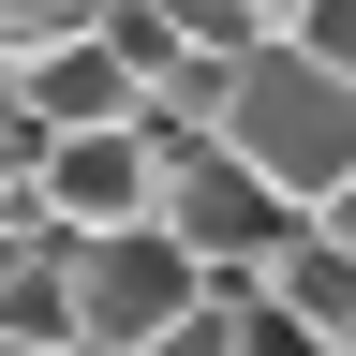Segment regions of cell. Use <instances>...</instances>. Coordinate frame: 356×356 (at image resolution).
I'll return each instance as SVG.
<instances>
[{
	"mask_svg": "<svg viewBox=\"0 0 356 356\" xmlns=\"http://www.w3.org/2000/svg\"><path fill=\"white\" fill-rule=\"evenodd\" d=\"M312 238H327V252H341V267H356V193H341V208H327V222H312Z\"/></svg>",
	"mask_w": 356,
	"mask_h": 356,
	"instance_id": "9c48e42d",
	"label": "cell"
},
{
	"mask_svg": "<svg viewBox=\"0 0 356 356\" xmlns=\"http://www.w3.org/2000/svg\"><path fill=\"white\" fill-rule=\"evenodd\" d=\"M163 134L149 119H119V134H60V149H44V178H30V222L60 252H89V238H149L163 222Z\"/></svg>",
	"mask_w": 356,
	"mask_h": 356,
	"instance_id": "7a4b0ae2",
	"label": "cell"
},
{
	"mask_svg": "<svg viewBox=\"0 0 356 356\" xmlns=\"http://www.w3.org/2000/svg\"><path fill=\"white\" fill-rule=\"evenodd\" d=\"M60 282H74V356H149V341H178V327L208 312L193 252H178L163 222H149V238H89Z\"/></svg>",
	"mask_w": 356,
	"mask_h": 356,
	"instance_id": "277c9868",
	"label": "cell"
},
{
	"mask_svg": "<svg viewBox=\"0 0 356 356\" xmlns=\"http://www.w3.org/2000/svg\"><path fill=\"white\" fill-rule=\"evenodd\" d=\"M208 149L238 163L252 193H282L297 222H327V208L356 193V89L312 74L297 44H282V60H252L238 89H222V134H208Z\"/></svg>",
	"mask_w": 356,
	"mask_h": 356,
	"instance_id": "6da1fadb",
	"label": "cell"
},
{
	"mask_svg": "<svg viewBox=\"0 0 356 356\" xmlns=\"http://www.w3.org/2000/svg\"><path fill=\"white\" fill-rule=\"evenodd\" d=\"M163 238L193 252V282H208V297H252L267 267L297 252V208H282V193H252L222 149H178V163H163Z\"/></svg>",
	"mask_w": 356,
	"mask_h": 356,
	"instance_id": "3957f363",
	"label": "cell"
},
{
	"mask_svg": "<svg viewBox=\"0 0 356 356\" xmlns=\"http://www.w3.org/2000/svg\"><path fill=\"white\" fill-rule=\"evenodd\" d=\"M267 312H282V327L312 341V356H356V267L327 252V238H312V222H297V252L282 267H267V282H252Z\"/></svg>",
	"mask_w": 356,
	"mask_h": 356,
	"instance_id": "5b68a950",
	"label": "cell"
},
{
	"mask_svg": "<svg viewBox=\"0 0 356 356\" xmlns=\"http://www.w3.org/2000/svg\"><path fill=\"white\" fill-rule=\"evenodd\" d=\"M297 60L356 89V0H297Z\"/></svg>",
	"mask_w": 356,
	"mask_h": 356,
	"instance_id": "8992f818",
	"label": "cell"
},
{
	"mask_svg": "<svg viewBox=\"0 0 356 356\" xmlns=\"http://www.w3.org/2000/svg\"><path fill=\"white\" fill-rule=\"evenodd\" d=\"M0 89H15V60H0Z\"/></svg>",
	"mask_w": 356,
	"mask_h": 356,
	"instance_id": "30bf717a",
	"label": "cell"
},
{
	"mask_svg": "<svg viewBox=\"0 0 356 356\" xmlns=\"http://www.w3.org/2000/svg\"><path fill=\"white\" fill-rule=\"evenodd\" d=\"M30 178H44V119L0 89V208H30Z\"/></svg>",
	"mask_w": 356,
	"mask_h": 356,
	"instance_id": "52a82bcc",
	"label": "cell"
},
{
	"mask_svg": "<svg viewBox=\"0 0 356 356\" xmlns=\"http://www.w3.org/2000/svg\"><path fill=\"white\" fill-rule=\"evenodd\" d=\"M149 356H238V312H222V297H208V312H193V327H178V341H149Z\"/></svg>",
	"mask_w": 356,
	"mask_h": 356,
	"instance_id": "ba28073f",
	"label": "cell"
}]
</instances>
